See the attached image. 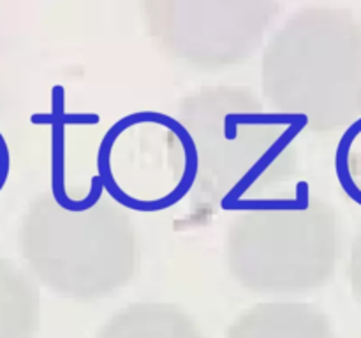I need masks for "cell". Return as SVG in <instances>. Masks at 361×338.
Listing matches in <instances>:
<instances>
[{
	"label": "cell",
	"mask_w": 361,
	"mask_h": 338,
	"mask_svg": "<svg viewBox=\"0 0 361 338\" xmlns=\"http://www.w3.org/2000/svg\"><path fill=\"white\" fill-rule=\"evenodd\" d=\"M175 118L192 151L194 187L214 206L238 210L298 171L302 129L252 88H197L180 99Z\"/></svg>",
	"instance_id": "1"
},
{
	"label": "cell",
	"mask_w": 361,
	"mask_h": 338,
	"mask_svg": "<svg viewBox=\"0 0 361 338\" xmlns=\"http://www.w3.org/2000/svg\"><path fill=\"white\" fill-rule=\"evenodd\" d=\"M18 246L28 271L63 298L94 301L126 287L141 263L130 210L109 194L73 201L48 190L28 203Z\"/></svg>",
	"instance_id": "2"
},
{
	"label": "cell",
	"mask_w": 361,
	"mask_h": 338,
	"mask_svg": "<svg viewBox=\"0 0 361 338\" xmlns=\"http://www.w3.org/2000/svg\"><path fill=\"white\" fill-rule=\"evenodd\" d=\"M261 97L312 134L344 132L361 118V21L314 7L293 16L263 51Z\"/></svg>",
	"instance_id": "3"
},
{
	"label": "cell",
	"mask_w": 361,
	"mask_h": 338,
	"mask_svg": "<svg viewBox=\"0 0 361 338\" xmlns=\"http://www.w3.org/2000/svg\"><path fill=\"white\" fill-rule=\"evenodd\" d=\"M224 239L226 263L240 285L263 294H302L334 278L341 218L328 201L300 189L235 210Z\"/></svg>",
	"instance_id": "4"
},
{
	"label": "cell",
	"mask_w": 361,
	"mask_h": 338,
	"mask_svg": "<svg viewBox=\"0 0 361 338\" xmlns=\"http://www.w3.org/2000/svg\"><path fill=\"white\" fill-rule=\"evenodd\" d=\"M99 180L129 210L175 203L194 185L192 151L176 118L140 113L120 120L99 148Z\"/></svg>",
	"instance_id": "5"
},
{
	"label": "cell",
	"mask_w": 361,
	"mask_h": 338,
	"mask_svg": "<svg viewBox=\"0 0 361 338\" xmlns=\"http://www.w3.org/2000/svg\"><path fill=\"white\" fill-rule=\"evenodd\" d=\"M143 6L157 48L207 73L247 62L277 11L274 0H145Z\"/></svg>",
	"instance_id": "6"
},
{
	"label": "cell",
	"mask_w": 361,
	"mask_h": 338,
	"mask_svg": "<svg viewBox=\"0 0 361 338\" xmlns=\"http://www.w3.org/2000/svg\"><path fill=\"white\" fill-rule=\"evenodd\" d=\"M226 338H337L317 306L300 301H268L240 313Z\"/></svg>",
	"instance_id": "7"
},
{
	"label": "cell",
	"mask_w": 361,
	"mask_h": 338,
	"mask_svg": "<svg viewBox=\"0 0 361 338\" xmlns=\"http://www.w3.org/2000/svg\"><path fill=\"white\" fill-rule=\"evenodd\" d=\"M95 338H204V334L178 305L145 301L113 313Z\"/></svg>",
	"instance_id": "8"
},
{
	"label": "cell",
	"mask_w": 361,
	"mask_h": 338,
	"mask_svg": "<svg viewBox=\"0 0 361 338\" xmlns=\"http://www.w3.org/2000/svg\"><path fill=\"white\" fill-rule=\"evenodd\" d=\"M41 324V296L34 278L0 257V338H35Z\"/></svg>",
	"instance_id": "9"
},
{
	"label": "cell",
	"mask_w": 361,
	"mask_h": 338,
	"mask_svg": "<svg viewBox=\"0 0 361 338\" xmlns=\"http://www.w3.org/2000/svg\"><path fill=\"white\" fill-rule=\"evenodd\" d=\"M335 175L349 199L361 206V118L342 132L335 154Z\"/></svg>",
	"instance_id": "10"
},
{
	"label": "cell",
	"mask_w": 361,
	"mask_h": 338,
	"mask_svg": "<svg viewBox=\"0 0 361 338\" xmlns=\"http://www.w3.org/2000/svg\"><path fill=\"white\" fill-rule=\"evenodd\" d=\"M348 277L353 294H355V298L358 299L361 305V227L355 234V239H353L348 264Z\"/></svg>",
	"instance_id": "11"
}]
</instances>
